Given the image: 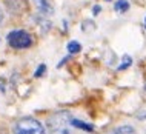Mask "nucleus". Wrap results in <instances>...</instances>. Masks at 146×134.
I'll return each mask as SVG.
<instances>
[{
    "label": "nucleus",
    "mask_w": 146,
    "mask_h": 134,
    "mask_svg": "<svg viewBox=\"0 0 146 134\" xmlns=\"http://www.w3.org/2000/svg\"><path fill=\"white\" fill-rule=\"evenodd\" d=\"M13 131L15 134H46V128L38 119L33 116H23L14 122Z\"/></svg>",
    "instance_id": "2"
},
{
    "label": "nucleus",
    "mask_w": 146,
    "mask_h": 134,
    "mask_svg": "<svg viewBox=\"0 0 146 134\" xmlns=\"http://www.w3.org/2000/svg\"><path fill=\"white\" fill-rule=\"evenodd\" d=\"M3 3L8 8L9 14L13 15H23L28 13V2L26 0H3Z\"/></svg>",
    "instance_id": "4"
},
{
    "label": "nucleus",
    "mask_w": 146,
    "mask_h": 134,
    "mask_svg": "<svg viewBox=\"0 0 146 134\" xmlns=\"http://www.w3.org/2000/svg\"><path fill=\"white\" fill-rule=\"evenodd\" d=\"M6 134H15V133H14V131H11V133H6Z\"/></svg>",
    "instance_id": "15"
},
{
    "label": "nucleus",
    "mask_w": 146,
    "mask_h": 134,
    "mask_svg": "<svg viewBox=\"0 0 146 134\" xmlns=\"http://www.w3.org/2000/svg\"><path fill=\"white\" fill-rule=\"evenodd\" d=\"M102 13V6L100 5H94L92 6V15H98Z\"/></svg>",
    "instance_id": "13"
},
{
    "label": "nucleus",
    "mask_w": 146,
    "mask_h": 134,
    "mask_svg": "<svg viewBox=\"0 0 146 134\" xmlns=\"http://www.w3.org/2000/svg\"><path fill=\"white\" fill-rule=\"evenodd\" d=\"M6 43L9 48L23 51V49H29L33 46V35L29 34V31L26 29H13L9 31L6 35Z\"/></svg>",
    "instance_id": "3"
},
{
    "label": "nucleus",
    "mask_w": 146,
    "mask_h": 134,
    "mask_svg": "<svg viewBox=\"0 0 146 134\" xmlns=\"http://www.w3.org/2000/svg\"><path fill=\"white\" fill-rule=\"evenodd\" d=\"M71 127L74 129H80V131H86V133H94V129H96V127L92 123H88V122L77 119V117L71 119Z\"/></svg>",
    "instance_id": "6"
},
{
    "label": "nucleus",
    "mask_w": 146,
    "mask_h": 134,
    "mask_svg": "<svg viewBox=\"0 0 146 134\" xmlns=\"http://www.w3.org/2000/svg\"><path fill=\"white\" fill-rule=\"evenodd\" d=\"M108 134H137V131L132 125H120V127H115L112 131H109Z\"/></svg>",
    "instance_id": "8"
},
{
    "label": "nucleus",
    "mask_w": 146,
    "mask_h": 134,
    "mask_svg": "<svg viewBox=\"0 0 146 134\" xmlns=\"http://www.w3.org/2000/svg\"><path fill=\"white\" fill-rule=\"evenodd\" d=\"M72 114L66 109H60V111H54L49 114L45 120V128L46 134H72L74 128L71 127V119Z\"/></svg>",
    "instance_id": "1"
},
{
    "label": "nucleus",
    "mask_w": 146,
    "mask_h": 134,
    "mask_svg": "<svg viewBox=\"0 0 146 134\" xmlns=\"http://www.w3.org/2000/svg\"><path fill=\"white\" fill-rule=\"evenodd\" d=\"M45 73H46V65H45V63H40V65L37 66V69H35L34 77H35V79H38V77H42Z\"/></svg>",
    "instance_id": "12"
},
{
    "label": "nucleus",
    "mask_w": 146,
    "mask_h": 134,
    "mask_svg": "<svg viewBox=\"0 0 146 134\" xmlns=\"http://www.w3.org/2000/svg\"><path fill=\"white\" fill-rule=\"evenodd\" d=\"M33 5H34L35 9H37L38 14L48 15V17H51V15L54 14V8L51 5L49 0H33Z\"/></svg>",
    "instance_id": "5"
},
{
    "label": "nucleus",
    "mask_w": 146,
    "mask_h": 134,
    "mask_svg": "<svg viewBox=\"0 0 146 134\" xmlns=\"http://www.w3.org/2000/svg\"><path fill=\"white\" fill-rule=\"evenodd\" d=\"M106 2H111V0H106Z\"/></svg>",
    "instance_id": "17"
},
{
    "label": "nucleus",
    "mask_w": 146,
    "mask_h": 134,
    "mask_svg": "<svg viewBox=\"0 0 146 134\" xmlns=\"http://www.w3.org/2000/svg\"><path fill=\"white\" fill-rule=\"evenodd\" d=\"M66 49H68V53L71 56H76V54H78L82 51V45H80V42H77V40H71V42H68V45H66Z\"/></svg>",
    "instance_id": "10"
},
{
    "label": "nucleus",
    "mask_w": 146,
    "mask_h": 134,
    "mask_svg": "<svg viewBox=\"0 0 146 134\" xmlns=\"http://www.w3.org/2000/svg\"><path fill=\"white\" fill-rule=\"evenodd\" d=\"M145 28H146V17H145Z\"/></svg>",
    "instance_id": "16"
},
{
    "label": "nucleus",
    "mask_w": 146,
    "mask_h": 134,
    "mask_svg": "<svg viewBox=\"0 0 146 134\" xmlns=\"http://www.w3.org/2000/svg\"><path fill=\"white\" fill-rule=\"evenodd\" d=\"M3 20H5V13H3V9L0 8V26L3 25Z\"/></svg>",
    "instance_id": "14"
},
{
    "label": "nucleus",
    "mask_w": 146,
    "mask_h": 134,
    "mask_svg": "<svg viewBox=\"0 0 146 134\" xmlns=\"http://www.w3.org/2000/svg\"><path fill=\"white\" fill-rule=\"evenodd\" d=\"M131 65H132V59H131V56H128V54H125V56L121 57V62H120V65L117 66V71H125V69H128Z\"/></svg>",
    "instance_id": "11"
},
{
    "label": "nucleus",
    "mask_w": 146,
    "mask_h": 134,
    "mask_svg": "<svg viewBox=\"0 0 146 134\" xmlns=\"http://www.w3.org/2000/svg\"><path fill=\"white\" fill-rule=\"evenodd\" d=\"M129 8H131V5H129L128 0H117V2L114 3V11H115L117 14H125V13H128Z\"/></svg>",
    "instance_id": "9"
},
{
    "label": "nucleus",
    "mask_w": 146,
    "mask_h": 134,
    "mask_svg": "<svg viewBox=\"0 0 146 134\" xmlns=\"http://www.w3.org/2000/svg\"><path fill=\"white\" fill-rule=\"evenodd\" d=\"M34 23H37V26L42 29V33H48L52 28V22L48 19V15H43V14L34 15Z\"/></svg>",
    "instance_id": "7"
}]
</instances>
